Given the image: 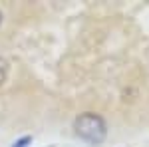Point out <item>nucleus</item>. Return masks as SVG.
Instances as JSON below:
<instances>
[{
  "label": "nucleus",
  "mask_w": 149,
  "mask_h": 147,
  "mask_svg": "<svg viewBox=\"0 0 149 147\" xmlns=\"http://www.w3.org/2000/svg\"><path fill=\"white\" fill-rule=\"evenodd\" d=\"M74 129L78 137H81L84 141L92 145H100L107 135V125L103 121V117H100L97 113H81L74 121Z\"/></svg>",
  "instance_id": "1"
},
{
  "label": "nucleus",
  "mask_w": 149,
  "mask_h": 147,
  "mask_svg": "<svg viewBox=\"0 0 149 147\" xmlns=\"http://www.w3.org/2000/svg\"><path fill=\"white\" fill-rule=\"evenodd\" d=\"M8 70H10V66H8V62L4 60V58H0V88L6 84V79H8Z\"/></svg>",
  "instance_id": "2"
},
{
  "label": "nucleus",
  "mask_w": 149,
  "mask_h": 147,
  "mask_svg": "<svg viewBox=\"0 0 149 147\" xmlns=\"http://www.w3.org/2000/svg\"><path fill=\"white\" fill-rule=\"evenodd\" d=\"M30 143H32V137H22V139H18L12 147H28Z\"/></svg>",
  "instance_id": "3"
},
{
  "label": "nucleus",
  "mask_w": 149,
  "mask_h": 147,
  "mask_svg": "<svg viewBox=\"0 0 149 147\" xmlns=\"http://www.w3.org/2000/svg\"><path fill=\"white\" fill-rule=\"evenodd\" d=\"M0 20H2V14H0Z\"/></svg>",
  "instance_id": "4"
}]
</instances>
